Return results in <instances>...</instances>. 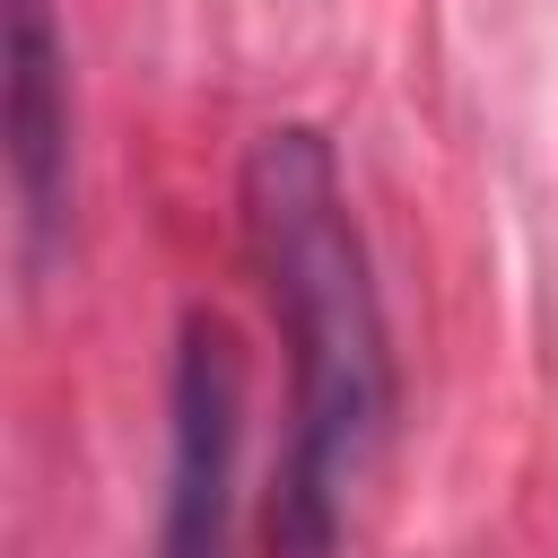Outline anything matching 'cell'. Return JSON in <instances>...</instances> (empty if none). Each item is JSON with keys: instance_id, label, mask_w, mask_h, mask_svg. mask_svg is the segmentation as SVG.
<instances>
[{"instance_id": "cell-1", "label": "cell", "mask_w": 558, "mask_h": 558, "mask_svg": "<svg viewBox=\"0 0 558 558\" xmlns=\"http://www.w3.org/2000/svg\"><path fill=\"white\" fill-rule=\"evenodd\" d=\"M244 244L296 357V445L270 497L279 558H340L349 514L392 436V331L349 218L340 157L314 122H279L244 148Z\"/></svg>"}, {"instance_id": "cell-2", "label": "cell", "mask_w": 558, "mask_h": 558, "mask_svg": "<svg viewBox=\"0 0 558 558\" xmlns=\"http://www.w3.org/2000/svg\"><path fill=\"white\" fill-rule=\"evenodd\" d=\"M235 462H244V349L209 305H192L174 331V453H166L157 558H227Z\"/></svg>"}, {"instance_id": "cell-3", "label": "cell", "mask_w": 558, "mask_h": 558, "mask_svg": "<svg viewBox=\"0 0 558 558\" xmlns=\"http://www.w3.org/2000/svg\"><path fill=\"white\" fill-rule=\"evenodd\" d=\"M0 131H9V192H17V235L26 262L44 270L52 244L70 235V52L52 26V0H9L0 9Z\"/></svg>"}]
</instances>
